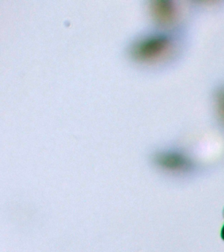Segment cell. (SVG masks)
<instances>
[{"label":"cell","instance_id":"3957f363","mask_svg":"<svg viewBox=\"0 0 224 252\" xmlns=\"http://www.w3.org/2000/svg\"><path fill=\"white\" fill-rule=\"evenodd\" d=\"M153 15L160 21H167L172 19L174 14V7L166 1H155L152 6Z\"/></svg>","mask_w":224,"mask_h":252},{"label":"cell","instance_id":"6da1fadb","mask_svg":"<svg viewBox=\"0 0 224 252\" xmlns=\"http://www.w3.org/2000/svg\"><path fill=\"white\" fill-rule=\"evenodd\" d=\"M173 45L172 37L164 34H155L137 41L131 47V53L137 61L151 63L170 53Z\"/></svg>","mask_w":224,"mask_h":252},{"label":"cell","instance_id":"7a4b0ae2","mask_svg":"<svg viewBox=\"0 0 224 252\" xmlns=\"http://www.w3.org/2000/svg\"><path fill=\"white\" fill-rule=\"evenodd\" d=\"M157 161L161 167L170 170H183L190 165L188 159L178 153H164L157 158Z\"/></svg>","mask_w":224,"mask_h":252},{"label":"cell","instance_id":"277c9868","mask_svg":"<svg viewBox=\"0 0 224 252\" xmlns=\"http://www.w3.org/2000/svg\"><path fill=\"white\" fill-rule=\"evenodd\" d=\"M215 105L218 115L224 121V89L220 90L216 94Z\"/></svg>","mask_w":224,"mask_h":252},{"label":"cell","instance_id":"5b68a950","mask_svg":"<svg viewBox=\"0 0 224 252\" xmlns=\"http://www.w3.org/2000/svg\"><path fill=\"white\" fill-rule=\"evenodd\" d=\"M221 235L222 239L224 240V226H223V228H222Z\"/></svg>","mask_w":224,"mask_h":252}]
</instances>
